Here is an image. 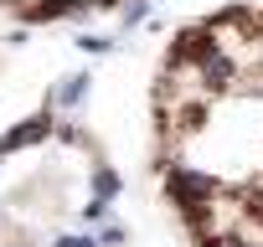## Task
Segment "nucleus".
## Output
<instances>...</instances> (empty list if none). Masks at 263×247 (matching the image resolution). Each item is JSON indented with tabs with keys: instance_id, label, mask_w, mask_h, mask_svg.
<instances>
[{
	"instance_id": "4",
	"label": "nucleus",
	"mask_w": 263,
	"mask_h": 247,
	"mask_svg": "<svg viewBox=\"0 0 263 247\" xmlns=\"http://www.w3.org/2000/svg\"><path fill=\"white\" fill-rule=\"evenodd\" d=\"M0 67H6V47H0Z\"/></svg>"
},
{
	"instance_id": "2",
	"label": "nucleus",
	"mask_w": 263,
	"mask_h": 247,
	"mask_svg": "<svg viewBox=\"0 0 263 247\" xmlns=\"http://www.w3.org/2000/svg\"><path fill=\"white\" fill-rule=\"evenodd\" d=\"M119 175L72 118L31 113L0 134V247H108Z\"/></svg>"
},
{
	"instance_id": "1",
	"label": "nucleus",
	"mask_w": 263,
	"mask_h": 247,
	"mask_svg": "<svg viewBox=\"0 0 263 247\" xmlns=\"http://www.w3.org/2000/svg\"><path fill=\"white\" fill-rule=\"evenodd\" d=\"M150 175L186 247H263V0L212 6L165 36Z\"/></svg>"
},
{
	"instance_id": "3",
	"label": "nucleus",
	"mask_w": 263,
	"mask_h": 247,
	"mask_svg": "<svg viewBox=\"0 0 263 247\" xmlns=\"http://www.w3.org/2000/svg\"><path fill=\"white\" fill-rule=\"evenodd\" d=\"M124 0H0V16L21 26H67V21H93L119 11Z\"/></svg>"
}]
</instances>
